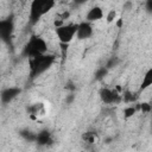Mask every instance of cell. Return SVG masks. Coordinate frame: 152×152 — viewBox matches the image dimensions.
Returning a JSON list of instances; mask_svg holds the SVG:
<instances>
[{
  "instance_id": "6da1fadb",
  "label": "cell",
  "mask_w": 152,
  "mask_h": 152,
  "mask_svg": "<svg viewBox=\"0 0 152 152\" xmlns=\"http://www.w3.org/2000/svg\"><path fill=\"white\" fill-rule=\"evenodd\" d=\"M56 6L53 0H33L30 5V23L37 24L38 20Z\"/></svg>"
},
{
  "instance_id": "7a4b0ae2",
  "label": "cell",
  "mask_w": 152,
  "mask_h": 152,
  "mask_svg": "<svg viewBox=\"0 0 152 152\" xmlns=\"http://www.w3.org/2000/svg\"><path fill=\"white\" fill-rule=\"evenodd\" d=\"M46 51H48V44L42 37H32L24 48V55L32 58L45 55Z\"/></svg>"
},
{
  "instance_id": "3957f363",
  "label": "cell",
  "mask_w": 152,
  "mask_h": 152,
  "mask_svg": "<svg viewBox=\"0 0 152 152\" xmlns=\"http://www.w3.org/2000/svg\"><path fill=\"white\" fill-rule=\"evenodd\" d=\"M55 62V56L53 55H42L38 57L32 58L31 61V70H32V76H37L45 70H48L52 63Z\"/></svg>"
},
{
  "instance_id": "277c9868",
  "label": "cell",
  "mask_w": 152,
  "mask_h": 152,
  "mask_svg": "<svg viewBox=\"0 0 152 152\" xmlns=\"http://www.w3.org/2000/svg\"><path fill=\"white\" fill-rule=\"evenodd\" d=\"M76 31H77V24H64L63 26L56 28V36L59 43L70 44V42L76 36Z\"/></svg>"
},
{
  "instance_id": "5b68a950",
  "label": "cell",
  "mask_w": 152,
  "mask_h": 152,
  "mask_svg": "<svg viewBox=\"0 0 152 152\" xmlns=\"http://www.w3.org/2000/svg\"><path fill=\"white\" fill-rule=\"evenodd\" d=\"M100 99L102 100L103 103L106 104H112L114 102H116L120 99V95L118 93L116 89H108V88H102L99 93Z\"/></svg>"
},
{
  "instance_id": "8992f818",
  "label": "cell",
  "mask_w": 152,
  "mask_h": 152,
  "mask_svg": "<svg viewBox=\"0 0 152 152\" xmlns=\"http://www.w3.org/2000/svg\"><path fill=\"white\" fill-rule=\"evenodd\" d=\"M91 36H93V26L89 23H87L84 20V21H81L77 24V31H76L77 39L83 40V39L90 38Z\"/></svg>"
},
{
  "instance_id": "52a82bcc",
  "label": "cell",
  "mask_w": 152,
  "mask_h": 152,
  "mask_svg": "<svg viewBox=\"0 0 152 152\" xmlns=\"http://www.w3.org/2000/svg\"><path fill=\"white\" fill-rule=\"evenodd\" d=\"M20 94V89L15 87H8L0 91V101L2 103H10Z\"/></svg>"
},
{
  "instance_id": "ba28073f",
  "label": "cell",
  "mask_w": 152,
  "mask_h": 152,
  "mask_svg": "<svg viewBox=\"0 0 152 152\" xmlns=\"http://www.w3.org/2000/svg\"><path fill=\"white\" fill-rule=\"evenodd\" d=\"M102 18H103V10L100 6L91 7L87 12V14H86V21L89 23V24L90 23H94V21H97V20H100Z\"/></svg>"
},
{
  "instance_id": "9c48e42d",
  "label": "cell",
  "mask_w": 152,
  "mask_h": 152,
  "mask_svg": "<svg viewBox=\"0 0 152 152\" xmlns=\"http://www.w3.org/2000/svg\"><path fill=\"white\" fill-rule=\"evenodd\" d=\"M13 31V23L11 20H0V38L8 39Z\"/></svg>"
},
{
  "instance_id": "30bf717a",
  "label": "cell",
  "mask_w": 152,
  "mask_h": 152,
  "mask_svg": "<svg viewBox=\"0 0 152 152\" xmlns=\"http://www.w3.org/2000/svg\"><path fill=\"white\" fill-rule=\"evenodd\" d=\"M36 141L39 145H48L52 141L51 140V134L48 131H42L36 135Z\"/></svg>"
},
{
  "instance_id": "8fae6325",
  "label": "cell",
  "mask_w": 152,
  "mask_h": 152,
  "mask_svg": "<svg viewBox=\"0 0 152 152\" xmlns=\"http://www.w3.org/2000/svg\"><path fill=\"white\" fill-rule=\"evenodd\" d=\"M150 86H152V69H148L145 72L144 78H142V82H141V86H140V90H145Z\"/></svg>"
},
{
  "instance_id": "7c38bea8",
  "label": "cell",
  "mask_w": 152,
  "mask_h": 152,
  "mask_svg": "<svg viewBox=\"0 0 152 152\" xmlns=\"http://www.w3.org/2000/svg\"><path fill=\"white\" fill-rule=\"evenodd\" d=\"M20 135H21L25 140L32 142V141H36V135H37V134L33 133V132H31V131H28V129H23V131H20Z\"/></svg>"
},
{
  "instance_id": "4fadbf2b",
  "label": "cell",
  "mask_w": 152,
  "mask_h": 152,
  "mask_svg": "<svg viewBox=\"0 0 152 152\" xmlns=\"http://www.w3.org/2000/svg\"><path fill=\"white\" fill-rule=\"evenodd\" d=\"M135 113H137V108H135V106H127V107L124 108V119L127 120V119L132 118Z\"/></svg>"
},
{
  "instance_id": "5bb4252c",
  "label": "cell",
  "mask_w": 152,
  "mask_h": 152,
  "mask_svg": "<svg viewBox=\"0 0 152 152\" xmlns=\"http://www.w3.org/2000/svg\"><path fill=\"white\" fill-rule=\"evenodd\" d=\"M82 139H83L86 142L91 144V142H94V140H95V133H94V132H86V133L82 134Z\"/></svg>"
},
{
  "instance_id": "9a60e30c",
  "label": "cell",
  "mask_w": 152,
  "mask_h": 152,
  "mask_svg": "<svg viewBox=\"0 0 152 152\" xmlns=\"http://www.w3.org/2000/svg\"><path fill=\"white\" fill-rule=\"evenodd\" d=\"M107 72H108V70H107L104 66L99 68V69L96 70V72H95V78H96V80H99V81H101V80L107 75Z\"/></svg>"
},
{
  "instance_id": "2e32d148",
  "label": "cell",
  "mask_w": 152,
  "mask_h": 152,
  "mask_svg": "<svg viewBox=\"0 0 152 152\" xmlns=\"http://www.w3.org/2000/svg\"><path fill=\"white\" fill-rule=\"evenodd\" d=\"M138 108H139L142 113H150L151 109H152V107H151V104H150L148 102H141V103H139Z\"/></svg>"
},
{
  "instance_id": "e0dca14e",
  "label": "cell",
  "mask_w": 152,
  "mask_h": 152,
  "mask_svg": "<svg viewBox=\"0 0 152 152\" xmlns=\"http://www.w3.org/2000/svg\"><path fill=\"white\" fill-rule=\"evenodd\" d=\"M116 19V11L115 10H109L107 15H106V20L107 23H113Z\"/></svg>"
},
{
  "instance_id": "ac0fdd59",
  "label": "cell",
  "mask_w": 152,
  "mask_h": 152,
  "mask_svg": "<svg viewBox=\"0 0 152 152\" xmlns=\"http://www.w3.org/2000/svg\"><path fill=\"white\" fill-rule=\"evenodd\" d=\"M122 99H124V101H125L126 103H129V102H133V101H134V96H133V94H132L131 91H128V90L124 91V96H122Z\"/></svg>"
},
{
  "instance_id": "d6986e66",
  "label": "cell",
  "mask_w": 152,
  "mask_h": 152,
  "mask_svg": "<svg viewBox=\"0 0 152 152\" xmlns=\"http://www.w3.org/2000/svg\"><path fill=\"white\" fill-rule=\"evenodd\" d=\"M118 62H119V61H118L116 58H114V57H113V58H110V59L108 61V63L106 64V66H104V68H106V69L108 70V69H110V68H113L114 65H116V64H118Z\"/></svg>"
},
{
  "instance_id": "ffe728a7",
  "label": "cell",
  "mask_w": 152,
  "mask_h": 152,
  "mask_svg": "<svg viewBox=\"0 0 152 152\" xmlns=\"http://www.w3.org/2000/svg\"><path fill=\"white\" fill-rule=\"evenodd\" d=\"M65 23H64V20H62L61 18H58V19H55V21H53V26L57 28V27H61V26H63Z\"/></svg>"
},
{
  "instance_id": "44dd1931",
  "label": "cell",
  "mask_w": 152,
  "mask_h": 152,
  "mask_svg": "<svg viewBox=\"0 0 152 152\" xmlns=\"http://www.w3.org/2000/svg\"><path fill=\"white\" fill-rule=\"evenodd\" d=\"M59 46H61V52L62 55L64 56L68 51V48H69V44H64V43H59Z\"/></svg>"
},
{
  "instance_id": "7402d4cb",
  "label": "cell",
  "mask_w": 152,
  "mask_h": 152,
  "mask_svg": "<svg viewBox=\"0 0 152 152\" xmlns=\"http://www.w3.org/2000/svg\"><path fill=\"white\" fill-rule=\"evenodd\" d=\"M65 89H66V90H70L71 93H74V90L76 89V87L74 86V83H72L71 81H69V82L65 84Z\"/></svg>"
},
{
  "instance_id": "603a6c76",
  "label": "cell",
  "mask_w": 152,
  "mask_h": 152,
  "mask_svg": "<svg viewBox=\"0 0 152 152\" xmlns=\"http://www.w3.org/2000/svg\"><path fill=\"white\" fill-rule=\"evenodd\" d=\"M74 99H75V95H74V93H70L69 95H66V97H65V102L69 104V103H71V102L74 101Z\"/></svg>"
},
{
  "instance_id": "cb8c5ba5",
  "label": "cell",
  "mask_w": 152,
  "mask_h": 152,
  "mask_svg": "<svg viewBox=\"0 0 152 152\" xmlns=\"http://www.w3.org/2000/svg\"><path fill=\"white\" fill-rule=\"evenodd\" d=\"M132 6H133V4L131 1H126L122 7H124V10H132Z\"/></svg>"
},
{
  "instance_id": "d4e9b609",
  "label": "cell",
  "mask_w": 152,
  "mask_h": 152,
  "mask_svg": "<svg viewBox=\"0 0 152 152\" xmlns=\"http://www.w3.org/2000/svg\"><path fill=\"white\" fill-rule=\"evenodd\" d=\"M146 10H147V12L148 13H151L152 12V1L151 0H148V1H146Z\"/></svg>"
},
{
  "instance_id": "484cf974",
  "label": "cell",
  "mask_w": 152,
  "mask_h": 152,
  "mask_svg": "<svg viewBox=\"0 0 152 152\" xmlns=\"http://www.w3.org/2000/svg\"><path fill=\"white\" fill-rule=\"evenodd\" d=\"M116 26H118V27H121V26H122V19H121V18H119V20L116 21Z\"/></svg>"
}]
</instances>
